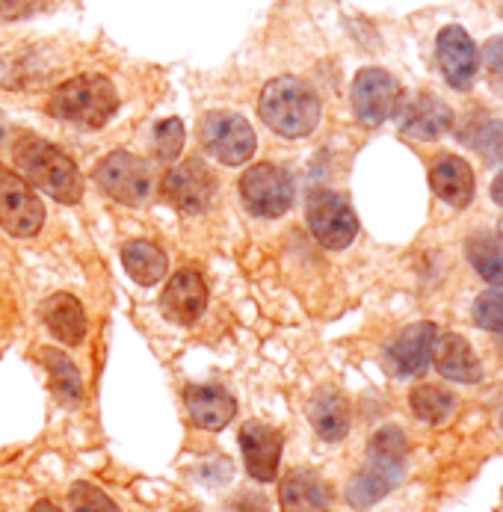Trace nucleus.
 I'll return each instance as SVG.
<instances>
[{
    "mask_svg": "<svg viewBox=\"0 0 503 512\" xmlns=\"http://www.w3.org/2000/svg\"><path fill=\"white\" fill-rule=\"evenodd\" d=\"M409 441L400 427H382L367 444V462L347 486V501L356 510L379 504L406 474Z\"/></svg>",
    "mask_w": 503,
    "mask_h": 512,
    "instance_id": "obj_1",
    "label": "nucleus"
},
{
    "mask_svg": "<svg viewBox=\"0 0 503 512\" xmlns=\"http://www.w3.org/2000/svg\"><path fill=\"white\" fill-rule=\"evenodd\" d=\"M12 160L18 166V175L27 184H36L39 190H45L51 199L74 205L83 199V175L57 146H51L42 137H21L12 148Z\"/></svg>",
    "mask_w": 503,
    "mask_h": 512,
    "instance_id": "obj_2",
    "label": "nucleus"
},
{
    "mask_svg": "<svg viewBox=\"0 0 503 512\" xmlns=\"http://www.w3.org/2000/svg\"><path fill=\"white\" fill-rule=\"evenodd\" d=\"M258 113L270 131L288 140L308 137L320 122V98L299 77H276L258 98Z\"/></svg>",
    "mask_w": 503,
    "mask_h": 512,
    "instance_id": "obj_3",
    "label": "nucleus"
},
{
    "mask_svg": "<svg viewBox=\"0 0 503 512\" xmlns=\"http://www.w3.org/2000/svg\"><path fill=\"white\" fill-rule=\"evenodd\" d=\"M119 110V92L104 74H77L48 98V113L77 128H104Z\"/></svg>",
    "mask_w": 503,
    "mask_h": 512,
    "instance_id": "obj_4",
    "label": "nucleus"
},
{
    "mask_svg": "<svg viewBox=\"0 0 503 512\" xmlns=\"http://www.w3.org/2000/svg\"><path fill=\"white\" fill-rule=\"evenodd\" d=\"M199 143L202 148L225 166H240L255 154V131L252 125L231 110H214L199 125Z\"/></svg>",
    "mask_w": 503,
    "mask_h": 512,
    "instance_id": "obj_5",
    "label": "nucleus"
},
{
    "mask_svg": "<svg viewBox=\"0 0 503 512\" xmlns=\"http://www.w3.org/2000/svg\"><path fill=\"white\" fill-rule=\"evenodd\" d=\"M305 220H308L311 234L326 249H347L359 234V220H356L350 202L332 190H314L308 196Z\"/></svg>",
    "mask_w": 503,
    "mask_h": 512,
    "instance_id": "obj_6",
    "label": "nucleus"
},
{
    "mask_svg": "<svg viewBox=\"0 0 503 512\" xmlns=\"http://www.w3.org/2000/svg\"><path fill=\"white\" fill-rule=\"evenodd\" d=\"M45 222V205L33 187L0 163V225L12 237H36Z\"/></svg>",
    "mask_w": 503,
    "mask_h": 512,
    "instance_id": "obj_7",
    "label": "nucleus"
},
{
    "mask_svg": "<svg viewBox=\"0 0 503 512\" xmlns=\"http://www.w3.org/2000/svg\"><path fill=\"white\" fill-rule=\"evenodd\" d=\"M240 196L255 217H282L293 205V181L276 163H255L240 178Z\"/></svg>",
    "mask_w": 503,
    "mask_h": 512,
    "instance_id": "obj_8",
    "label": "nucleus"
},
{
    "mask_svg": "<svg viewBox=\"0 0 503 512\" xmlns=\"http://www.w3.org/2000/svg\"><path fill=\"white\" fill-rule=\"evenodd\" d=\"M163 196L181 214H205L216 199V175L205 160H181L163 178Z\"/></svg>",
    "mask_w": 503,
    "mask_h": 512,
    "instance_id": "obj_9",
    "label": "nucleus"
},
{
    "mask_svg": "<svg viewBox=\"0 0 503 512\" xmlns=\"http://www.w3.org/2000/svg\"><path fill=\"white\" fill-rule=\"evenodd\" d=\"M95 181L101 184V190L122 202V205H143L151 193V175L148 166L137 154L131 151H113L107 154L98 166H95Z\"/></svg>",
    "mask_w": 503,
    "mask_h": 512,
    "instance_id": "obj_10",
    "label": "nucleus"
},
{
    "mask_svg": "<svg viewBox=\"0 0 503 512\" xmlns=\"http://www.w3.org/2000/svg\"><path fill=\"white\" fill-rule=\"evenodd\" d=\"M400 107V83L385 69H361L353 80V110L367 128L388 122Z\"/></svg>",
    "mask_w": 503,
    "mask_h": 512,
    "instance_id": "obj_11",
    "label": "nucleus"
},
{
    "mask_svg": "<svg viewBox=\"0 0 503 512\" xmlns=\"http://www.w3.org/2000/svg\"><path fill=\"white\" fill-rule=\"evenodd\" d=\"M435 57H438V69L444 74V80L453 86V89H468L477 77V66H480V54H477V45L474 39L450 24L438 33V42H435Z\"/></svg>",
    "mask_w": 503,
    "mask_h": 512,
    "instance_id": "obj_12",
    "label": "nucleus"
},
{
    "mask_svg": "<svg viewBox=\"0 0 503 512\" xmlns=\"http://www.w3.org/2000/svg\"><path fill=\"white\" fill-rule=\"evenodd\" d=\"M282 433L261 424V421H246L240 427V450H243V462L246 471L258 480V483H270L279 474V462H282Z\"/></svg>",
    "mask_w": 503,
    "mask_h": 512,
    "instance_id": "obj_13",
    "label": "nucleus"
},
{
    "mask_svg": "<svg viewBox=\"0 0 503 512\" xmlns=\"http://www.w3.org/2000/svg\"><path fill=\"white\" fill-rule=\"evenodd\" d=\"M432 341H435V326L430 320L406 326L385 350V367L394 376H415L424 373L432 359Z\"/></svg>",
    "mask_w": 503,
    "mask_h": 512,
    "instance_id": "obj_14",
    "label": "nucleus"
},
{
    "mask_svg": "<svg viewBox=\"0 0 503 512\" xmlns=\"http://www.w3.org/2000/svg\"><path fill=\"white\" fill-rule=\"evenodd\" d=\"M205 305H208V288L196 270H178L160 296L163 317H169L178 326H193L205 314Z\"/></svg>",
    "mask_w": 503,
    "mask_h": 512,
    "instance_id": "obj_15",
    "label": "nucleus"
},
{
    "mask_svg": "<svg viewBox=\"0 0 503 512\" xmlns=\"http://www.w3.org/2000/svg\"><path fill=\"white\" fill-rule=\"evenodd\" d=\"M432 362L438 367V373L450 382H480L483 379V365L477 359V353L471 350V344L456 335V332H447V335H435L432 341Z\"/></svg>",
    "mask_w": 503,
    "mask_h": 512,
    "instance_id": "obj_16",
    "label": "nucleus"
},
{
    "mask_svg": "<svg viewBox=\"0 0 503 512\" xmlns=\"http://www.w3.org/2000/svg\"><path fill=\"white\" fill-rule=\"evenodd\" d=\"M184 403H187V412L193 418V424L199 430H222L234 421L237 415V403L234 397L225 391V388H216V385H190L184 391Z\"/></svg>",
    "mask_w": 503,
    "mask_h": 512,
    "instance_id": "obj_17",
    "label": "nucleus"
},
{
    "mask_svg": "<svg viewBox=\"0 0 503 512\" xmlns=\"http://www.w3.org/2000/svg\"><path fill=\"white\" fill-rule=\"evenodd\" d=\"M430 184L435 196L441 202H447L450 208H465L474 199V169L456 154L435 157L430 169Z\"/></svg>",
    "mask_w": 503,
    "mask_h": 512,
    "instance_id": "obj_18",
    "label": "nucleus"
},
{
    "mask_svg": "<svg viewBox=\"0 0 503 512\" xmlns=\"http://www.w3.org/2000/svg\"><path fill=\"white\" fill-rule=\"evenodd\" d=\"M453 125V113L444 101H438L435 95H418L412 98L406 107H403V119H400V128L406 137L412 140H438L441 134H447Z\"/></svg>",
    "mask_w": 503,
    "mask_h": 512,
    "instance_id": "obj_19",
    "label": "nucleus"
},
{
    "mask_svg": "<svg viewBox=\"0 0 503 512\" xmlns=\"http://www.w3.org/2000/svg\"><path fill=\"white\" fill-rule=\"evenodd\" d=\"M308 421L323 441H344L350 433V400L335 388H320L308 403Z\"/></svg>",
    "mask_w": 503,
    "mask_h": 512,
    "instance_id": "obj_20",
    "label": "nucleus"
},
{
    "mask_svg": "<svg viewBox=\"0 0 503 512\" xmlns=\"http://www.w3.org/2000/svg\"><path fill=\"white\" fill-rule=\"evenodd\" d=\"M282 512H329L332 492L329 486L305 468H293L279 486Z\"/></svg>",
    "mask_w": 503,
    "mask_h": 512,
    "instance_id": "obj_21",
    "label": "nucleus"
},
{
    "mask_svg": "<svg viewBox=\"0 0 503 512\" xmlns=\"http://www.w3.org/2000/svg\"><path fill=\"white\" fill-rule=\"evenodd\" d=\"M42 317H45V326L51 329V335L69 347H77L86 338V311L72 293H54L45 302Z\"/></svg>",
    "mask_w": 503,
    "mask_h": 512,
    "instance_id": "obj_22",
    "label": "nucleus"
},
{
    "mask_svg": "<svg viewBox=\"0 0 503 512\" xmlns=\"http://www.w3.org/2000/svg\"><path fill=\"white\" fill-rule=\"evenodd\" d=\"M122 264H125L128 276L137 285H157L169 273L166 255L154 243H148V240H131V243H125L122 246Z\"/></svg>",
    "mask_w": 503,
    "mask_h": 512,
    "instance_id": "obj_23",
    "label": "nucleus"
},
{
    "mask_svg": "<svg viewBox=\"0 0 503 512\" xmlns=\"http://www.w3.org/2000/svg\"><path fill=\"white\" fill-rule=\"evenodd\" d=\"M42 362L51 373V388H54L57 400L63 406H77L83 400V379H80L72 359L66 353L48 347V350H42Z\"/></svg>",
    "mask_w": 503,
    "mask_h": 512,
    "instance_id": "obj_24",
    "label": "nucleus"
},
{
    "mask_svg": "<svg viewBox=\"0 0 503 512\" xmlns=\"http://www.w3.org/2000/svg\"><path fill=\"white\" fill-rule=\"evenodd\" d=\"M409 406H412L415 418H421L427 424H441V421L450 418V412L456 406V397L450 391L438 388V385H418L409 394Z\"/></svg>",
    "mask_w": 503,
    "mask_h": 512,
    "instance_id": "obj_25",
    "label": "nucleus"
},
{
    "mask_svg": "<svg viewBox=\"0 0 503 512\" xmlns=\"http://www.w3.org/2000/svg\"><path fill=\"white\" fill-rule=\"evenodd\" d=\"M465 252H468V261L474 264V270L489 285H503V252L492 237H486V234L471 237L468 246H465Z\"/></svg>",
    "mask_w": 503,
    "mask_h": 512,
    "instance_id": "obj_26",
    "label": "nucleus"
},
{
    "mask_svg": "<svg viewBox=\"0 0 503 512\" xmlns=\"http://www.w3.org/2000/svg\"><path fill=\"white\" fill-rule=\"evenodd\" d=\"M184 140H187V131H184V122L181 119H163L154 131V154L160 160H175L184 148Z\"/></svg>",
    "mask_w": 503,
    "mask_h": 512,
    "instance_id": "obj_27",
    "label": "nucleus"
},
{
    "mask_svg": "<svg viewBox=\"0 0 503 512\" xmlns=\"http://www.w3.org/2000/svg\"><path fill=\"white\" fill-rule=\"evenodd\" d=\"M69 501H72V512H122L92 483H74Z\"/></svg>",
    "mask_w": 503,
    "mask_h": 512,
    "instance_id": "obj_28",
    "label": "nucleus"
},
{
    "mask_svg": "<svg viewBox=\"0 0 503 512\" xmlns=\"http://www.w3.org/2000/svg\"><path fill=\"white\" fill-rule=\"evenodd\" d=\"M468 143L492 163H503V122H486L471 131Z\"/></svg>",
    "mask_w": 503,
    "mask_h": 512,
    "instance_id": "obj_29",
    "label": "nucleus"
},
{
    "mask_svg": "<svg viewBox=\"0 0 503 512\" xmlns=\"http://www.w3.org/2000/svg\"><path fill=\"white\" fill-rule=\"evenodd\" d=\"M474 323L486 332L503 335V293L489 291L483 293L474 305Z\"/></svg>",
    "mask_w": 503,
    "mask_h": 512,
    "instance_id": "obj_30",
    "label": "nucleus"
},
{
    "mask_svg": "<svg viewBox=\"0 0 503 512\" xmlns=\"http://www.w3.org/2000/svg\"><path fill=\"white\" fill-rule=\"evenodd\" d=\"M48 0H0V18L3 21H18L27 15H36L39 9H45Z\"/></svg>",
    "mask_w": 503,
    "mask_h": 512,
    "instance_id": "obj_31",
    "label": "nucleus"
},
{
    "mask_svg": "<svg viewBox=\"0 0 503 512\" xmlns=\"http://www.w3.org/2000/svg\"><path fill=\"white\" fill-rule=\"evenodd\" d=\"M234 512H267V498H261L258 492H243L240 498H234Z\"/></svg>",
    "mask_w": 503,
    "mask_h": 512,
    "instance_id": "obj_32",
    "label": "nucleus"
},
{
    "mask_svg": "<svg viewBox=\"0 0 503 512\" xmlns=\"http://www.w3.org/2000/svg\"><path fill=\"white\" fill-rule=\"evenodd\" d=\"M483 60H486V66H489L492 72L503 74V36L492 39V42L483 48Z\"/></svg>",
    "mask_w": 503,
    "mask_h": 512,
    "instance_id": "obj_33",
    "label": "nucleus"
},
{
    "mask_svg": "<svg viewBox=\"0 0 503 512\" xmlns=\"http://www.w3.org/2000/svg\"><path fill=\"white\" fill-rule=\"evenodd\" d=\"M492 199L503 208V172L495 178V184H492Z\"/></svg>",
    "mask_w": 503,
    "mask_h": 512,
    "instance_id": "obj_34",
    "label": "nucleus"
},
{
    "mask_svg": "<svg viewBox=\"0 0 503 512\" xmlns=\"http://www.w3.org/2000/svg\"><path fill=\"white\" fill-rule=\"evenodd\" d=\"M30 512H63V510H60V507H54L51 501H39V504H36Z\"/></svg>",
    "mask_w": 503,
    "mask_h": 512,
    "instance_id": "obj_35",
    "label": "nucleus"
},
{
    "mask_svg": "<svg viewBox=\"0 0 503 512\" xmlns=\"http://www.w3.org/2000/svg\"><path fill=\"white\" fill-rule=\"evenodd\" d=\"M3 131H6V128H3V119H0V140H3Z\"/></svg>",
    "mask_w": 503,
    "mask_h": 512,
    "instance_id": "obj_36",
    "label": "nucleus"
}]
</instances>
